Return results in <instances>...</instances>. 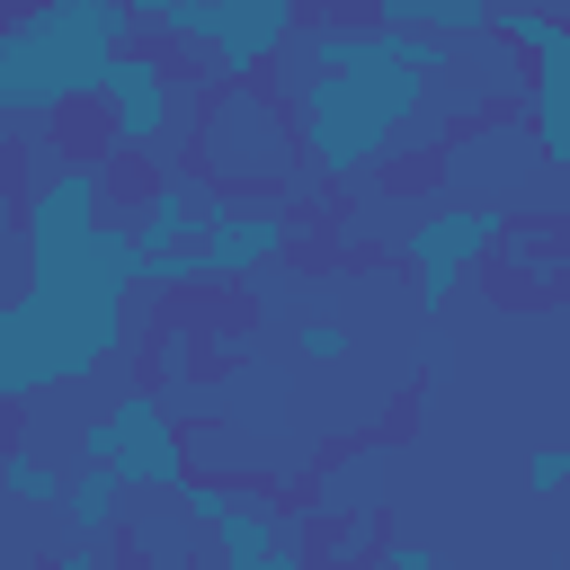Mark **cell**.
<instances>
[{
	"label": "cell",
	"instance_id": "cell-1",
	"mask_svg": "<svg viewBox=\"0 0 570 570\" xmlns=\"http://www.w3.org/2000/svg\"><path fill=\"white\" fill-rule=\"evenodd\" d=\"M134 0H45L27 18H9L0 36V116H53L62 98L98 89L116 71V53L134 45Z\"/></svg>",
	"mask_w": 570,
	"mask_h": 570
},
{
	"label": "cell",
	"instance_id": "cell-2",
	"mask_svg": "<svg viewBox=\"0 0 570 570\" xmlns=\"http://www.w3.org/2000/svg\"><path fill=\"white\" fill-rule=\"evenodd\" d=\"M80 454H98V463H116L142 499H169V490H187V419H178V401L169 392H151V383H125L89 428H80Z\"/></svg>",
	"mask_w": 570,
	"mask_h": 570
},
{
	"label": "cell",
	"instance_id": "cell-3",
	"mask_svg": "<svg viewBox=\"0 0 570 570\" xmlns=\"http://www.w3.org/2000/svg\"><path fill=\"white\" fill-rule=\"evenodd\" d=\"M499 223H508V214H499L490 196H445V205H428V214L401 232V276H410V294H419L428 321H445L454 285H472V267L490 258Z\"/></svg>",
	"mask_w": 570,
	"mask_h": 570
},
{
	"label": "cell",
	"instance_id": "cell-4",
	"mask_svg": "<svg viewBox=\"0 0 570 570\" xmlns=\"http://www.w3.org/2000/svg\"><path fill=\"white\" fill-rule=\"evenodd\" d=\"M525 490H534V499H561V490H570V436H552V445L525 454Z\"/></svg>",
	"mask_w": 570,
	"mask_h": 570
}]
</instances>
